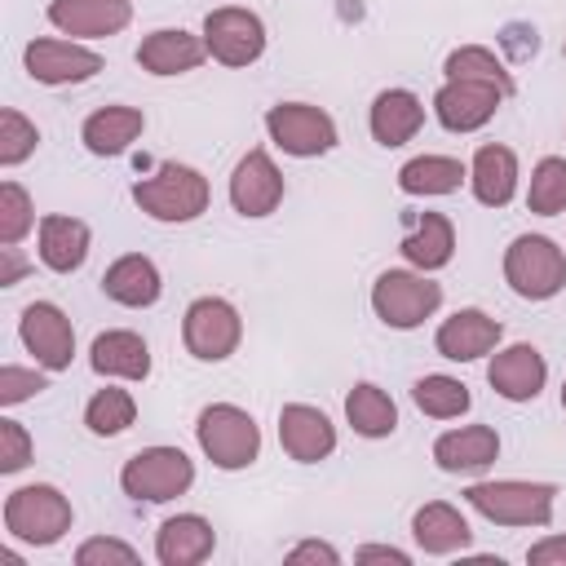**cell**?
<instances>
[{
  "label": "cell",
  "mask_w": 566,
  "mask_h": 566,
  "mask_svg": "<svg viewBox=\"0 0 566 566\" xmlns=\"http://www.w3.org/2000/svg\"><path fill=\"white\" fill-rule=\"evenodd\" d=\"M71 500L49 486V482H35V486H18L9 491L4 500V531L18 539V544H31V548H49L57 544L66 531H71Z\"/></svg>",
  "instance_id": "277c9868"
},
{
  "label": "cell",
  "mask_w": 566,
  "mask_h": 566,
  "mask_svg": "<svg viewBox=\"0 0 566 566\" xmlns=\"http://www.w3.org/2000/svg\"><path fill=\"white\" fill-rule=\"evenodd\" d=\"M442 305V283H433L424 270H385L371 283V310L385 327L411 332Z\"/></svg>",
  "instance_id": "52a82bcc"
},
{
  "label": "cell",
  "mask_w": 566,
  "mask_h": 566,
  "mask_svg": "<svg viewBox=\"0 0 566 566\" xmlns=\"http://www.w3.org/2000/svg\"><path fill=\"white\" fill-rule=\"evenodd\" d=\"M517 155L500 142H486L473 150V164H469V186H473V199L486 203V208H504L513 203L517 195Z\"/></svg>",
  "instance_id": "44dd1931"
},
{
  "label": "cell",
  "mask_w": 566,
  "mask_h": 566,
  "mask_svg": "<svg viewBox=\"0 0 566 566\" xmlns=\"http://www.w3.org/2000/svg\"><path fill=\"white\" fill-rule=\"evenodd\" d=\"M562 411H566V380H562Z\"/></svg>",
  "instance_id": "f6af8a7d"
},
{
  "label": "cell",
  "mask_w": 566,
  "mask_h": 566,
  "mask_svg": "<svg viewBox=\"0 0 566 566\" xmlns=\"http://www.w3.org/2000/svg\"><path fill=\"white\" fill-rule=\"evenodd\" d=\"M35 226L31 195L18 181H0V243H22Z\"/></svg>",
  "instance_id": "d590c367"
},
{
  "label": "cell",
  "mask_w": 566,
  "mask_h": 566,
  "mask_svg": "<svg viewBox=\"0 0 566 566\" xmlns=\"http://www.w3.org/2000/svg\"><path fill=\"white\" fill-rule=\"evenodd\" d=\"M411 535H416L420 553H429V557L464 553L469 539H473L464 513H460L455 504H447V500H429V504H420V509L411 513Z\"/></svg>",
  "instance_id": "d4e9b609"
},
{
  "label": "cell",
  "mask_w": 566,
  "mask_h": 566,
  "mask_svg": "<svg viewBox=\"0 0 566 566\" xmlns=\"http://www.w3.org/2000/svg\"><path fill=\"white\" fill-rule=\"evenodd\" d=\"M500 336H504L500 318H491L486 310L469 305V310H455L451 318L438 323L433 349H438L442 358H451V363H473V358L491 354V349L500 345Z\"/></svg>",
  "instance_id": "9a60e30c"
},
{
  "label": "cell",
  "mask_w": 566,
  "mask_h": 566,
  "mask_svg": "<svg viewBox=\"0 0 566 566\" xmlns=\"http://www.w3.org/2000/svg\"><path fill=\"white\" fill-rule=\"evenodd\" d=\"M345 420L358 438H389L398 429V407L394 398L371 385V380H358L349 394H345Z\"/></svg>",
  "instance_id": "f546056e"
},
{
  "label": "cell",
  "mask_w": 566,
  "mask_h": 566,
  "mask_svg": "<svg viewBox=\"0 0 566 566\" xmlns=\"http://www.w3.org/2000/svg\"><path fill=\"white\" fill-rule=\"evenodd\" d=\"M486 380H491V389H495L500 398H509V402H531V398H539V389H544V380H548V363H544V354H539L535 345L517 340V345L491 354Z\"/></svg>",
  "instance_id": "2e32d148"
},
{
  "label": "cell",
  "mask_w": 566,
  "mask_h": 566,
  "mask_svg": "<svg viewBox=\"0 0 566 566\" xmlns=\"http://www.w3.org/2000/svg\"><path fill=\"white\" fill-rule=\"evenodd\" d=\"M203 44L208 57L221 66H252L265 53V22L252 9L221 4L203 18Z\"/></svg>",
  "instance_id": "30bf717a"
},
{
  "label": "cell",
  "mask_w": 566,
  "mask_h": 566,
  "mask_svg": "<svg viewBox=\"0 0 566 566\" xmlns=\"http://www.w3.org/2000/svg\"><path fill=\"white\" fill-rule=\"evenodd\" d=\"M208 177L190 164H159L155 177L133 181V203L155 221H195L208 212Z\"/></svg>",
  "instance_id": "7a4b0ae2"
},
{
  "label": "cell",
  "mask_w": 566,
  "mask_h": 566,
  "mask_svg": "<svg viewBox=\"0 0 566 566\" xmlns=\"http://www.w3.org/2000/svg\"><path fill=\"white\" fill-rule=\"evenodd\" d=\"M35 142H40V128H35L22 111L4 106V111H0V164H4V168H18V164L35 150Z\"/></svg>",
  "instance_id": "8d00e7d4"
},
{
  "label": "cell",
  "mask_w": 566,
  "mask_h": 566,
  "mask_svg": "<svg viewBox=\"0 0 566 566\" xmlns=\"http://www.w3.org/2000/svg\"><path fill=\"white\" fill-rule=\"evenodd\" d=\"M142 128H146V115L137 111V106H102V111H93L88 119H84V128H80V142H84V150L88 155H102V159H111V155H124L137 137H142Z\"/></svg>",
  "instance_id": "83f0119b"
},
{
  "label": "cell",
  "mask_w": 566,
  "mask_h": 566,
  "mask_svg": "<svg viewBox=\"0 0 566 566\" xmlns=\"http://www.w3.org/2000/svg\"><path fill=\"white\" fill-rule=\"evenodd\" d=\"M212 548H217L212 522L199 513H177L155 535V557L164 566H199L203 557H212Z\"/></svg>",
  "instance_id": "4316f807"
},
{
  "label": "cell",
  "mask_w": 566,
  "mask_h": 566,
  "mask_svg": "<svg viewBox=\"0 0 566 566\" xmlns=\"http://www.w3.org/2000/svg\"><path fill=\"white\" fill-rule=\"evenodd\" d=\"M287 562H327V566H336L340 553L332 544H323V539H301L296 548H287Z\"/></svg>",
  "instance_id": "b9f144b4"
},
{
  "label": "cell",
  "mask_w": 566,
  "mask_h": 566,
  "mask_svg": "<svg viewBox=\"0 0 566 566\" xmlns=\"http://www.w3.org/2000/svg\"><path fill=\"white\" fill-rule=\"evenodd\" d=\"M526 208H531L535 217H557V212H566V159L544 155V159L531 168Z\"/></svg>",
  "instance_id": "e575fe53"
},
{
  "label": "cell",
  "mask_w": 566,
  "mask_h": 566,
  "mask_svg": "<svg viewBox=\"0 0 566 566\" xmlns=\"http://www.w3.org/2000/svg\"><path fill=\"white\" fill-rule=\"evenodd\" d=\"M88 367L97 376H115V380H146L150 376V345L128 327H111V332L93 336Z\"/></svg>",
  "instance_id": "cb8c5ba5"
},
{
  "label": "cell",
  "mask_w": 566,
  "mask_h": 566,
  "mask_svg": "<svg viewBox=\"0 0 566 566\" xmlns=\"http://www.w3.org/2000/svg\"><path fill=\"white\" fill-rule=\"evenodd\" d=\"M279 442L296 464H318L336 451V424L310 402H287L279 411Z\"/></svg>",
  "instance_id": "e0dca14e"
},
{
  "label": "cell",
  "mask_w": 566,
  "mask_h": 566,
  "mask_svg": "<svg viewBox=\"0 0 566 566\" xmlns=\"http://www.w3.org/2000/svg\"><path fill=\"white\" fill-rule=\"evenodd\" d=\"M49 22L71 40H102L133 22V0H49Z\"/></svg>",
  "instance_id": "ac0fdd59"
},
{
  "label": "cell",
  "mask_w": 566,
  "mask_h": 566,
  "mask_svg": "<svg viewBox=\"0 0 566 566\" xmlns=\"http://www.w3.org/2000/svg\"><path fill=\"white\" fill-rule=\"evenodd\" d=\"M367 124H371V137L380 146H389V150L407 146L424 128V102L411 88H385V93H376Z\"/></svg>",
  "instance_id": "484cf974"
},
{
  "label": "cell",
  "mask_w": 566,
  "mask_h": 566,
  "mask_svg": "<svg viewBox=\"0 0 566 566\" xmlns=\"http://www.w3.org/2000/svg\"><path fill=\"white\" fill-rule=\"evenodd\" d=\"M31 464V433L18 420H0V473H18Z\"/></svg>",
  "instance_id": "ab89813d"
},
{
  "label": "cell",
  "mask_w": 566,
  "mask_h": 566,
  "mask_svg": "<svg viewBox=\"0 0 566 566\" xmlns=\"http://www.w3.org/2000/svg\"><path fill=\"white\" fill-rule=\"evenodd\" d=\"M230 203L239 217H270L283 203V172L270 150H248L230 172Z\"/></svg>",
  "instance_id": "5bb4252c"
},
{
  "label": "cell",
  "mask_w": 566,
  "mask_h": 566,
  "mask_svg": "<svg viewBox=\"0 0 566 566\" xmlns=\"http://www.w3.org/2000/svg\"><path fill=\"white\" fill-rule=\"evenodd\" d=\"M18 336L35 358V367L44 371H66L75 358V327L53 301H31L18 318Z\"/></svg>",
  "instance_id": "8fae6325"
},
{
  "label": "cell",
  "mask_w": 566,
  "mask_h": 566,
  "mask_svg": "<svg viewBox=\"0 0 566 566\" xmlns=\"http://www.w3.org/2000/svg\"><path fill=\"white\" fill-rule=\"evenodd\" d=\"M88 226L80 221V217H62V212H53V217H40V261L53 270V274H71V270H80L84 265V256H88Z\"/></svg>",
  "instance_id": "f1b7e54d"
},
{
  "label": "cell",
  "mask_w": 566,
  "mask_h": 566,
  "mask_svg": "<svg viewBox=\"0 0 566 566\" xmlns=\"http://www.w3.org/2000/svg\"><path fill=\"white\" fill-rule=\"evenodd\" d=\"M22 66L35 84H84L102 71V53L75 40H31L22 49Z\"/></svg>",
  "instance_id": "4fadbf2b"
},
{
  "label": "cell",
  "mask_w": 566,
  "mask_h": 566,
  "mask_svg": "<svg viewBox=\"0 0 566 566\" xmlns=\"http://www.w3.org/2000/svg\"><path fill=\"white\" fill-rule=\"evenodd\" d=\"M504 97H509L504 88L482 84V80H447L433 93V115H438V124L447 133H478L482 124L495 119Z\"/></svg>",
  "instance_id": "7c38bea8"
},
{
  "label": "cell",
  "mask_w": 566,
  "mask_h": 566,
  "mask_svg": "<svg viewBox=\"0 0 566 566\" xmlns=\"http://www.w3.org/2000/svg\"><path fill=\"white\" fill-rule=\"evenodd\" d=\"M504 283L522 301H548L566 287V252L548 234H517L504 248Z\"/></svg>",
  "instance_id": "8992f818"
},
{
  "label": "cell",
  "mask_w": 566,
  "mask_h": 566,
  "mask_svg": "<svg viewBox=\"0 0 566 566\" xmlns=\"http://www.w3.org/2000/svg\"><path fill=\"white\" fill-rule=\"evenodd\" d=\"M354 562H394V566H407L411 553H402V548H394V544H367V548L354 553Z\"/></svg>",
  "instance_id": "ee69618b"
},
{
  "label": "cell",
  "mask_w": 566,
  "mask_h": 566,
  "mask_svg": "<svg viewBox=\"0 0 566 566\" xmlns=\"http://www.w3.org/2000/svg\"><path fill=\"white\" fill-rule=\"evenodd\" d=\"M208 57L203 35H190L181 27H159L137 44V66L150 75H186Z\"/></svg>",
  "instance_id": "d6986e66"
},
{
  "label": "cell",
  "mask_w": 566,
  "mask_h": 566,
  "mask_svg": "<svg viewBox=\"0 0 566 566\" xmlns=\"http://www.w3.org/2000/svg\"><path fill=\"white\" fill-rule=\"evenodd\" d=\"M40 389H49V376H44V371L18 367V363H4V367H0V402H4V407H18L22 398H31V394H40Z\"/></svg>",
  "instance_id": "74e56055"
},
{
  "label": "cell",
  "mask_w": 566,
  "mask_h": 566,
  "mask_svg": "<svg viewBox=\"0 0 566 566\" xmlns=\"http://www.w3.org/2000/svg\"><path fill=\"white\" fill-rule=\"evenodd\" d=\"M442 71H447V80H482V84H495V88L513 93V75H509L504 62H500L491 49H482V44H460V49H451Z\"/></svg>",
  "instance_id": "836d02e7"
},
{
  "label": "cell",
  "mask_w": 566,
  "mask_h": 566,
  "mask_svg": "<svg viewBox=\"0 0 566 566\" xmlns=\"http://www.w3.org/2000/svg\"><path fill=\"white\" fill-rule=\"evenodd\" d=\"M500 455V433L491 424H460L433 442V460L442 473H482Z\"/></svg>",
  "instance_id": "ffe728a7"
},
{
  "label": "cell",
  "mask_w": 566,
  "mask_h": 566,
  "mask_svg": "<svg viewBox=\"0 0 566 566\" xmlns=\"http://www.w3.org/2000/svg\"><path fill=\"white\" fill-rule=\"evenodd\" d=\"M411 398H416V407H420L424 416H433V420H455V416H464V411L473 407L469 385L455 380V376H442V371L420 376V380L411 385Z\"/></svg>",
  "instance_id": "1f68e13d"
},
{
  "label": "cell",
  "mask_w": 566,
  "mask_h": 566,
  "mask_svg": "<svg viewBox=\"0 0 566 566\" xmlns=\"http://www.w3.org/2000/svg\"><path fill=\"white\" fill-rule=\"evenodd\" d=\"M133 420H137V402H133L128 389H115V385L97 389V394L88 398V407H84V424H88V433H97V438H115V433H124Z\"/></svg>",
  "instance_id": "d6a6232c"
},
{
  "label": "cell",
  "mask_w": 566,
  "mask_h": 566,
  "mask_svg": "<svg viewBox=\"0 0 566 566\" xmlns=\"http://www.w3.org/2000/svg\"><path fill=\"white\" fill-rule=\"evenodd\" d=\"M398 248L416 270L433 274L455 256V226L442 212H411L407 217V234H402Z\"/></svg>",
  "instance_id": "7402d4cb"
},
{
  "label": "cell",
  "mask_w": 566,
  "mask_h": 566,
  "mask_svg": "<svg viewBox=\"0 0 566 566\" xmlns=\"http://www.w3.org/2000/svg\"><path fill=\"white\" fill-rule=\"evenodd\" d=\"M75 562H80V566H106V562L133 566V562H137V548H133V544H124V539L97 535V539H84V544L75 548Z\"/></svg>",
  "instance_id": "f35d334b"
},
{
  "label": "cell",
  "mask_w": 566,
  "mask_h": 566,
  "mask_svg": "<svg viewBox=\"0 0 566 566\" xmlns=\"http://www.w3.org/2000/svg\"><path fill=\"white\" fill-rule=\"evenodd\" d=\"M195 438H199V451H203L217 469H226V473L248 469V464L261 455V429H256V420H252L243 407H234V402H208V407L199 411V420H195Z\"/></svg>",
  "instance_id": "3957f363"
},
{
  "label": "cell",
  "mask_w": 566,
  "mask_h": 566,
  "mask_svg": "<svg viewBox=\"0 0 566 566\" xmlns=\"http://www.w3.org/2000/svg\"><path fill=\"white\" fill-rule=\"evenodd\" d=\"M119 486H124V495L146 500V504L177 500L195 486V460L181 447H142L137 455L124 460Z\"/></svg>",
  "instance_id": "5b68a950"
},
{
  "label": "cell",
  "mask_w": 566,
  "mask_h": 566,
  "mask_svg": "<svg viewBox=\"0 0 566 566\" xmlns=\"http://www.w3.org/2000/svg\"><path fill=\"white\" fill-rule=\"evenodd\" d=\"M27 274V261L18 256V243H0V287H13Z\"/></svg>",
  "instance_id": "7bdbcfd3"
},
{
  "label": "cell",
  "mask_w": 566,
  "mask_h": 566,
  "mask_svg": "<svg viewBox=\"0 0 566 566\" xmlns=\"http://www.w3.org/2000/svg\"><path fill=\"white\" fill-rule=\"evenodd\" d=\"M181 340L199 363H226L243 340V318L226 296H199L186 305Z\"/></svg>",
  "instance_id": "ba28073f"
},
{
  "label": "cell",
  "mask_w": 566,
  "mask_h": 566,
  "mask_svg": "<svg viewBox=\"0 0 566 566\" xmlns=\"http://www.w3.org/2000/svg\"><path fill=\"white\" fill-rule=\"evenodd\" d=\"M562 53H566V44H562Z\"/></svg>",
  "instance_id": "bcb514c9"
},
{
  "label": "cell",
  "mask_w": 566,
  "mask_h": 566,
  "mask_svg": "<svg viewBox=\"0 0 566 566\" xmlns=\"http://www.w3.org/2000/svg\"><path fill=\"white\" fill-rule=\"evenodd\" d=\"M460 181H469V168L451 155H416L398 168L402 195H451L460 190Z\"/></svg>",
  "instance_id": "4dcf8cb0"
},
{
  "label": "cell",
  "mask_w": 566,
  "mask_h": 566,
  "mask_svg": "<svg viewBox=\"0 0 566 566\" xmlns=\"http://www.w3.org/2000/svg\"><path fill=\"white\" fill-rule=\"evenodd\" d=\"M102 292L115 301V305H128V310H146L159 301L164 283H159V265L142 252H124L106 265L102 274Z\"/></svg>",
  "instance_id": "603a6c76"
},
{
  "label": "cell",
  "mask_w": 566,
  "mask_h": 566,
  "mask_svg": "<svg viewBox=\"0 0 566 566\" xmlns=\"http://www.w3.org/2000/svg\"><path fill=\"white\" fill-rule=\"evenodd\" d=\"M464 500L473 513H482L495 526H548L553 522V482H522V478H500V482H473L464 486Z\"/></svg>",
  "instance_id": "6da1fadb"
},
{
  "label": "cell",
  "mask_w": 566,
  "mask_h": 566,
  "mask_svg": "<svg viewBox=\"0 0 566 566\" xmlns=\"http://www.w3.org/2000/svg\"><path fill=\"white\" fill-rule=\"evenodd\" d=\"M265 133L292 159H314V155H327L336 146V119L323 106H310V102L270 106L265 111Z\"/></svg>",
  "instance_id": "9c48e42d"
},
{
  "label": "cell",
  "mask_w": 566,
  "mask_h": 566,
  "mask_svg": "<svg viewBox=\"0 0 566 566\" xmlns=\"http://www.w3.org/2000/svg\"><path fill=\"white\" fill-rule=\"evenodd\" d=\"M526 562L531 566H566V535H548L539 544L526 548Z\"/></svg>",
  "instance_id": "60d3db41"
}]
</instances>
